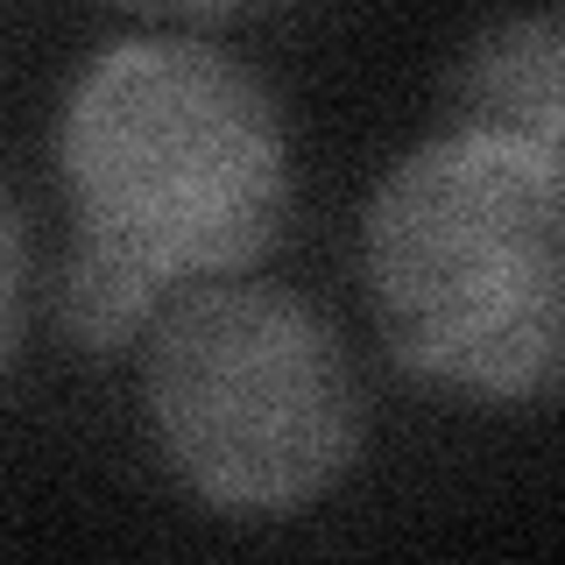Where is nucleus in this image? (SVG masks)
<instances>
[{
    "label": "nucleus",
    "mask_w": 565,
    "mask_h": 565,
    "mask_svg": "<svg viewBox=\"0 0 565 565\" xmlns=\"http://www.w3.org/2000/svg\"><path fill=\"white\" fill-rule=\"evenodd\" d=\"M71 255L149 297L262 262L290 220V135L269 85L205 43H120L78 71L57 128Z\"/></svg>",
    "instance_id": "nucleus-1"
},
{
    "label": "nucleus",
    "mask_w": 565,
    "mask_h": 565,
    "mask_svg": "<svg viewBox=\"0 0 565 565\" xmlns=\"http://www.w3.org/2000/svg\"><path fill=\"white\" fill-rule=\"evenodd\" d=\"M558 149L452 128L382 177L361 276L417 382L473 403L558 388Z\"/></svg>",
    "instance_id": "nucleus-2"
},
{
    "label": "nucleus",
    "mask_w": 565,
    "mask_h": 565,
    "mask_svg": "<svg viewBox=\"0 0 565 565\" xmlns=\"http://www.w3.org/2000/svg\"><path fill=\"white\" fill-rule=\"evenodd\" d=\"M149 431L220 516H290L361 452V382L332 326L282 290L191 282L141 332Z\"/></svg>",
    "instance_id": "nucleus-3"
},
{
    "label": "nucleus",
    "mask_w": 565,
    "mask_h": 565,
    "mask_svg": "<svg viewBox=\"0 0 565 565\" xmlns=\"http://www.w3.org/2000/svg\"><path fill=\"white\" fill-rule=\"evenodd\" d=\"M459 128L481 135H516V141H552L558 149V8L502 14L467 43L452 78Z\"/></svg>",
    "instance_id": "nucleus-4"
},
{
    "label": "nucleus",
    "mask_w": 565,
    "mask_h": 565,
    "mask_svg": "<svg viewBox=\"0 0 565 565\" xmlns=\"http://www.w3.org/2000/svg\"><path fill=\"white\" fill-rule=\"evenodd\" d=\"M14 305H22V226L0 199V353L14 340Z\"/></svg>",
    "instance_id": "nucleus-5"
},
{
    "label": "nucleus",
    "mask_w": 565,
    "mask_h": 565,
    "mask_svg": "<svg viewBox=\"0 0 565 565\" xmlns=\"http://www.w3.org/2000/svg\"><path fill=\"white\" fill-rule=\"evenodd\" d=\"M135 14H170V22H226V14H255L269 0H128Z\"/></svg>",
    "instance_id": "nucleus-6"
}]
</instances>
